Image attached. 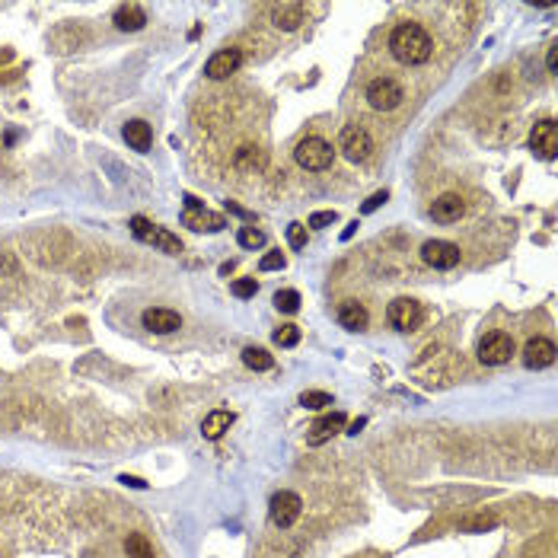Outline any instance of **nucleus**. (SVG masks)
Returning <instances> with one entry per match:
<instances>
[{
	"instance_id": "1",
	"label": "nucleus",
	"mask_w": 558,
	"mask_h": 558,
	"mask_svg": "<svg viewBox=\"0 0 558 558\" xmlns=\"http://www.w3.org/2000/svg\"><path fill=\"white\" fill-rule=\"evenodd\" d=\"M389 52L396 61L415 67V64L431 61V55H434V39H431L418 23H402V26H396L389 35Z\"/></svg>"
},
{
	"instance_id": "2",
	"label": "nucleus",
	"mask_w": 558,
	"mask_h": 558,
	"mask_svg": "<svg viewBox=\"0 0 558 558\" xmlns=\"http://www.w3.org/2000/svg\"><path fill=\"white\" fill-rule=\"evenodd\" d=\"M131 233H135L141 243L156 246V249L166 252V256H179V252H182V239L176 237V233L163 230V227L150 224L147 217H131Z\"/></svg>"
},
{
	"instance_id": "3",
	"label": "nucleus",
	"mask_w": 558,
	"mask_h": 558,
	"mask_svg": "<svg viewBox=\"0 0 558 558\" xmlns=\"http://www.w3.org/2000/svg\"><path fill=\"white\" fill-rule=\"evenodd\" d=\"M332 144L322 141V137H303L300 144H297L294 150V160L300 163L303 169H309V173H319V169H329L332 166Z\"/></svg>"
},
{
	"instance_id": "4",
	"label": "nucleus",
	"mask_w": 558,
	"mask_h": 558,
	"mask_svg": "<svg viewBox=\"0 0 558 558\" xmlns=\"http://www.w3.org/2000/svg\"><path fill=\"white\" fill-rule=\"evenodd\" d=\"M402 99H405L402 86H399L392 77H377V80H370V86H367V103H370L377 112H392Z\"/></svg>"
},
{
	"instance_id": "5",
	"label": "nucleus",
	"mask_w": 558,
	"mask_h": 558,
	"mask_svg": "<svg viewBox=\"0 0 558 558\" xmlns=\"http://www.w3.org/2000/svg\"><path fill=\"white\" fill-rule=\"evenodd\" d=\"M513 354V338L507 332H491L479 341V360L488 367H501L507 364Z\"/></svg>"
},
{
	"instance_id": "6",
	"label": "nucleus",
	"mask_w": 558,
	"mask_h": 558,
	"mask_svg": "<svg viewBox=\"0 0 558 558\" xmlns=\"http://www.w3.org/2000/svg\"><path fill=\"white\" fill-rule=\"evenodd\" d=\"M341 150H345V156L351 163H364L370 160L373 154V137L367 135V128H360V125H348V128H341Z\"/></svg>"
},
{
	"instance_id": "7",
	"label": "nucleus",
	"mask_w": 558,
	"mask_h": 558,
	"mask_svg": "<svg viewBox=\"0 0 558 558\" xmlns=\"http://www.w3.org/2000/svg\"><path fill=\"white\" fill-rule=\"evenodd\" d=\"M530 147H533V154H536L539 160H555V154H558V125L552 122V118L536 122V128H533V135H530Z\"/></svg>"
},
{
	"instance_id": "8",
	"label": "nucleus",
	"mask_w": 558,
	"mask_h": 558,
	"mask_svg": "<svg viewBox=\"0 0 558 558\" xmlns=\"http://www.w3.org/2000/svg\"><path fill=\"white\" fill-rule=\"evenodd\" d=\"M421 258L431 265V268L447 271L460 262V246L447 243V239H428V243L421 246Z\"/></svg>"
},
{
	"instance_id": "9",
	"label": "nucleus",
	"mask_w": 558,
	"mask_h": 558,
	"mask_svg": "<svg viewBox=\"0 0 558 558\" xmlns=\"http://www.w3.org/2000/svg\"><path fill=\"white\" fill-rule=\"evenodd\" d=\"M300 511H303V501H300V494H294V491H278L275 498H271V520H275V526H281V530L294 526Z\"/></svg>"
},
{
	"instance_id": "10",
	"label": "nucleus",
	"mask_w": 558,
	"mask_h": 558,
	"mask_svg": "<svg viewBox=\"0 0 558 558\" xmlns=\"http://www.w3.org/2000/svg\"><path fill=\"white\" fill-rule=\"evenodd\" d=\"M386 316H389V322L396 329H402V332H411V329L421 322V303L411 300V297H399V300L389 303V309H386Z\"/></svg>"
},
{
	"instance_id": "11",
	"label": "nucleus",
	"mask_w": 558,
	"mask_h": 558,
	"mask_svg": "<svg viewBox=\"0 0 558 558\" xmlns=\"http://www.w3.org/2000/svg\"><path fill=\"white\" fill-rule=\"evenodd\" d=\"M271 23H275L281 33H294L307 23V7L297 4V0H284V4H275L271 7Z\"/></svg>"
},
{
	"instance_id": "12",
	"label": "nucleus",
	"mask_w": 558,
	"mask_h": 558,
	"mask_svg": "<svg viewBox=\"0 0 558 558\" xmlns=\"http://www.w3.org/2000/svg\"><path fill=\"white\" fill-rule=\"evenodd\" d=\"M239 67H243V52H239V48H224V52H217L205 64V74L211 80H227L230 74H237Z\"/></svg>"
},
{
	"instance_id": "13",
	"label": "nucleus",
	"mask_w": 558,
	"mask_h": 558,
	"mask_svg": "<svg viewBox=\"0 0 558 558\" xmlns=\"http://www.w3.org/2000/svg\"><path fill=\"white\" fill-rule=\"evenodd\" d=\"M141 322H144V329H150V332H156V335H169V332H176V329H182V316L166 307L144 309Z\"/></svg>"
},
{
	"instance_id": "14",
	"label": "nucleus",
	"mask_w": 558,
	"mask_h": 558,
	"mask_svg": "<svg viewBox=\"0 0 558 558\" xmlns=\"http://www.w3.org/2000/svg\"><path fill=\"white\" fill-rule=\"evenodd\" d=\"M552 360H555V345H552L549 338L536 335V338L526 341V348H523V364L530 367V370H542V367L552 364Z\"/></svg>"
},
{
	"instance_id": "15",
	"label": "nucleus",
	"mask_w": 558,
	"mask_h": 558,
	"mask_svg": "<svg viewBox=\"0 0 558 558\" xmlns=\"http://www.w3.org/2000/svg\"><path fill=\"white\" fill-rule=\"evenodd\" d=\"M182 224L192 227V230H198V233H217V230H224V227H227V220L220 217V214L207 211V207L201 205V207H186V214H182Z\"/></svg>"
},
{
	"instance_id": "16",
	"label": "nucleus",
	"mask_w": 558,
	"mask_h": 558,
	"mask_svg": "<svg viewBox=\"0 0 558 558\" xmlns=\"http://www.w3.org/2000/svg\"><path fill=\"white\" fill-rule=\"evenodd\" d=\"M341 428H345V415H341V411H332V415H322L319 421H313V428H309L307 443H309V447H319V443H326L329 437L338 434Z\"/></svg>"
},
{
	"instance_id": "17",
	"label": "nucleus",
	"mask_w": 558,
	"mask_h": 558,
	"mask_svg": "<svg viewBox=\"0 0 558 558\" xmlns=\"http://www.w3.org/2000/svg\"><path fill=\"white\" fill-rule=\"evenodd\" d=\"M462 211H466V205H462L460 195H440V198L431 205V217H434L437 224H456V220L462 217Z\"/></svg>"
},
{
	"instance_id": "18",
	"label": "nucleus",
	"mask_w": 558,
	"mask_h": 558,
	"mask_svg": "<svg viewBox=\"0 0 558 558\" xmlns=\"http://www.w3.org/2000/svg\"><path fill=\"white\" fill-rule=\"evenodd\" d=\"M115 26L122 29V33H141V29L147 26V13H144L141 4H122V7L115 10Z\"/></svg>"
},
{
	"instance_id": "19",
	"label": "nucleus",
	"mask_w": 558,
	"mask_h": 558,
	"mask_svg": "<svg viewBox=\"0 0 558 558\" xmlns=\"http://www.w3.org/2000/svg\"><path fill=\"white\" fill-rule=\"evenodd\" d=\"M338 322L345 329H351V332H358V329H367V322H370V316H367V307L358 300H345L338 307Z\"/></svg>"
},
{
	"instance_id": "20",
	"label": "nucleus",
	"mask_w": 558,
	"mask_h": 558,
	"mask_svg": "<svg viewBox=\"0 0 558 558\" xmlns=\"http://www.w3.org/2000/svg\"><path fill=\"white\" fill-rule=\"evenodd\" d=\"M233 421H237V415H233V411L217 409V411H211V415L205 418V424H201V434H205L207 440H217V437H224L227 431L233 428Z\"/></svg>"
},
{
	"instance_id": "21",
	"label": "nucleus",
	"mask_w": 558,
	"mask_h": 558,
	"mask_svg": "<svg viewBox=\"0 0 558 558\" xmlns=\"http://www.w3.org/2000/svg\"><path fill=\"white\" fill-rule=\"evenodd\" d=\"M122 135H125V141H128V147H135L137 154L150 150V141H154V131H150V125L141 122V118H135V122L125 125Z\"/></svg>"
},
{
	"instance_id": "22",
	"label": "nucleus",
	"mask_w": 558,
	"mask_h": 558,
	"mask_svg": "<svg viewBox=\"0 0 558 558\" xmlns=\"http://www.w3.org/2000/svg\"><path fill=\"white\" fill-rule=\"evenodd\" d=\"M125 552H128V558H156L154 542H150L144 533H128V539H125Z\"/></svg>"
},
{
	"instance_id": "23",
	"label": "nucleus",
	"mask_w": 558,
	"mask_h": 558,
	"mask_svg": "<svg viewBox=\"0 0 558 558\" xmlns=\"http://www.w3.org/2000/svg\"><path fill=\"white\" fill-rule=\"evenodd\" d=\"M243 364L249 367V370H271L275 367V358H271L265 348H256V345H249L243 351Z\"/></svg>"
},
{
	"instance_id": "24",
	"label": "nucleus",
	"mask_w": 558,
	"mask_h": 558,
	"mask_svg": "<svg viewBox=\"0 0 558 558\" xmlns=\"http://www.w3.org/2000/svg\"><path fill=\"white\" fill-rule=\"evenodd\" d=\"M237 166H239V169H246V166L262 169V166H265V156L258 154L256 147H239V150H237Z\"/></svg>"
},
{
	"instance_id": "25",
	"label": "nucleus",
	"mask_w": 558,
	"mask_h": 558,
	"mask_svg": "<svg viewBox=\"0 0 558 558\" xmlns=\"http://www.w3.org/2000/svg\"><path fill=\"white\" fill-rule=\"evenodd\" d=\"M300 405H303V409L319 411V409H326V405H332V396L322 392V389H309V392H303V396H300Z\"/></svg>"
},
{
	"instance_id": "26",
	"label": "nucleus",
	"mask_w": 558,
	"mask_h": 558,
	"mask_svg": "<svg viewBox=\"0 0 558 558\" xmlns=\"http://www.w3.org/2000/svg\"><path fill=\"white\" fill-rule=\"evenodd\" d=\"M275 307L281 309V313H297V309H300V294H297V290H278Z\"/></svg>"
},
{
	"instance_id": "27",
	"label": "nucleus",
	"mask_w": 558,
	"mask_h": 558,
	"mask_svg": "<svg viewBox=\"0 0 558 558\" xmlns=\"http://www.w3.org/2000/svg\"><path fill=\"white\" fill-rule=\"evenodd\" d=\"M237 239H239V246H243V249H258V246L265 243V233L256 230V227H243Z\"/></svg>"
},
{
	"instance_id": "28",
	"label": "nucleus",
	"mask_w": 558,
	"mask_h": 558,
	"mask_svg": "<svg viewBox=\"0 0 558 558\" xmlns=\"http://www.w3.org/2000/svg\"><path fill=\"white\" fill-rule=\"evenodd\" d=\"M297 341H300V329L290 326V322H287V326H281V329L275 332V345H281V348H294Z\"/></svg>"
},
{
	"instance_id": "29",
	"label": "nucleus",
	"mask_w": 558,
	"mask_h": 558,
	"mask_svg": "<svg viewBox=\"0 0 558 558\" xmlns=\"http://www.w3.org/2000/svg\"><path fill=\"white\" fill-rule=\"evenodd\" d=\"M233 297H239V300H246V297H256V290H258V284H256V278H239V281H233Z\"/></svg>"
},
{
	"instance_id": "30",
	"label": "nucleus",
	"mask_w": 558,
	"mask_h": 558,
	"mask_svg": "<svg viewBox=\"0 0 558 558\" xmlns=\"http://www.w3.org/2000/svg\"><path fill=\"white\" fill-rule=\"evenodd\" d=\"M287 243H290V249H303V246H307V227L290 224L287 227Z\"/></svg>"
},
{
	"instance_id": "31",
	"label": "nucleus",
	"mask_w": 558,
	"mask_h": 558,
	"mask_svg": "<svg viewBox=\"0 0 558 558\" xmlns=\"http://www.w3.org/2000/svg\"><path fill=\"white\" fill-rule=\"evenodd\" d=\"M335 220H338V214H335V211H316V214H309L307 224L313 227V230H322V227H332Z\"/></svg>"
},
{
	"instance_id": "32",
	"label": "nucleus",
	"mask_w": 558,
	"mask_h": 558,
	"mask_svg": "<svg viewBox=\"0 0 558 558\" xmlns=\"http://www.w3.org/2000/svg\"><path fill=\"white\" fill-rule=\"evenodd\" d=\"M287 265V258L281 256V252H268V256H262V262H258V268L262 271H278Z\"/></svg>"
},
{
	"instance_id": "33",
	"label": "nucleus",
	"mask_w": 558,
	"mask_h": 558,
	"mask_svg": "<svg viewBox=\"0 0 558 558\" xmlns=\"http://www.w3.org/2000/svg\"><path fill=\"white\" fill-rule=\"evenodd\" d=\"M386 201H389V192H377V195H370V198L364 201V207H360V211H364V214H373L380 205H386Z\"/></svg>"
},
{
	"instance_id": "34",
	"label": "nucleus",
	"mask_w": 558,
	"mask_h": 558,
	"mask_svg": "<svg viewBox=\"0 0 558 558\" xmlns=\"http://www.w3.org/2000/svg\"><path fill=\"white\" fill-rule=\"evenodd\" d=\"M469 530H482V526H485V530H488V526H494V517H475V520H469Z\"/></svg>"
},
{
	"instance_id": "35",
	"label": "nucleus",
	"mask_w": 558,
	"mask_h": 558,
	"mask_svg": "<svg viewBox=\"0 0 558 558\" xmlns=\"http://www.w3.org/2000/svg\"><path fill=\"white\" fill-rule=\"evenodd\" d=\"M545 61H549V71L555 74L558 71V48H549V58H545Z\"/></svg>"
},
{
	"instance_id": "36",
	"label": "nucleus",
	"mask_w": 558,
	"mask_h": 558,
	"mask_svg": "<svg viewBox=\"0 0 558 558\" xmlns=\"http://www.w3.org/2000/svg\"><path fill=\"white\" fill-rule=\"evenodd\" d=\"M122 482H125V485H131V488H147V482L135 479V475H122Z\"/></svg>"
},
{
	"instance_id": "37",
	"label": "nucleus",
	"mask_w": 558,
	"mask_h": 558,
	"mask_svg": "<svg viewBox=\"0 0 558 558\" xmlns=\"http://www.w3.org/2000/svg\"><path fill=\"white\" fill-rule=\"evenodd\" d=\"M354 230H358V220H351V224L345 227V233H341V239H351V237H354Z\"/></svg>"
},
{
	"instance_id": "38",
	"label": "nucleus",
	"mask_w": 558,
	"mask_h": 558,
	"mask_svg": "<svg viewBox=\"0 0 558 558\" xmlns=\"http://www.w3.org/2000/svg\"><path fill=\"white\" fill-rule=\"evenodd\" d=\"M364 424H367V421H364V418H358V421H354V424H351V428H348V434H358V431H360V428H364Z\"/></svg>"
}]
</instances>
